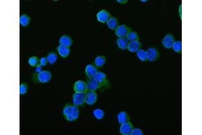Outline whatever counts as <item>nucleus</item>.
Returning <instances> with one entry per match:
<instances>
[{"label":"nucleus","instance_id":"nucleus-3","mask_svg":"<svg viewBox=\"0 0 202 135\" xmlns=\"http://www.w3.org/2000/svg\"><path fill=\"white\" fill-rule=\"evenodd\" d=\"M73 102L75 106H82L85 102L84 93H75L73 96Z\"/></svg>","mask_w":202,"mask_h":135},{"label":"nucleus","instance_id":"nucleus-1","mask_svg":"<svg viewBox=\"0 0 202 135\" xmlns=\"http://www.w3.org/2000/svg\"><path fill=\"white\" fill-rule=\"evenodd\" d=\"M63 113L65 118L68 121H73L78 118L79 116V109L77 106H67L63 109Z\"/></svg>","mask_w":202,"mask_h":135},{"label":"nucleus","instance_id":"nucleus-32","mask_svg":"<svg viewBox=\"0 0 202 135\" xmlns=\"http://www.w3.org/2000/svg\"><path fill=\"white\" fill-rule=\"evenodd\" d=\"M118 2H119V3H121V4H124V3H125V2H127V1H120V0H118L117 1Z\"/></svg>","mask_w":202,"mask_h":135},{"label":"nucleus","instance_id":"nucleus-10","mask_svg":"<svg viewBox=\"0 0 202 135\" xmlns=\"http://www.w3.org/2000/svg\"><path fill=\"white\" fill-rule=\"evenodd\" d=\"M141 47V43L138 40L132 41L128 43L127 48L131 52L138 51Z\"/></svg>","mask_w":202,"mask_h":135},{"label":"nucleus","instance_id":"nucleus-11","mask_svg":"<svg viewBox=\"0 0 202 135\" xmlns=\"http://www.w3.org/2000/svg\"><path fill=\"white\" fill-rule=\"evenodd\" d=\"M110 18V14L106 10H101L97 14V19L102 23L107 22Z\"/></svg>","mask_w":202,"mask_h":135},{"label":"nucleus","instance_id":"nucleus-5","mask_svg":"<svg viewBox=\"0 0 202 135\" xmlns=\"http://www.w3.org/2000/svg\"><path fill=\"white\" fill-rule=\"evenodd\" d=\"M51 79V74L49 71L45 70L38 73V81L42 82V83H45V82H49Z\"/></svg>","mask_w":202,"mask_h":135},{"label":"nucleus","instance_id":"nucleus-4","mask_svg":"<svg viewBox=\"0 0 202 135\" xmlns=\"http://www.w3.org/2000/svg\"><path fill=\"white\" fill-rule=\"evenodd\" d=\"M133 129H134V126L132 124L129 122H126L121 124L120 132L123 135H129L132 133Z\"/></svg>","mask_w":202,"mask_h":135},{"label":"nucleus","instance_id":"nucleus-14","mask_svg":"<svg viewBox=\"0 0 202 135\" xmlns=\"http://www.w3.org/2000/svg\"><path fill=\"white\" fill-rule=\"evenodd\" d=\"M57 50H58L59 54L63 58H66L70 54V49H69V47L63 46V45H59L57 48Z\"/></svg>","mask_w":202,"mask_h":135},{"label":"nucleus","instance_id":"nucleus-24","mask_svg":"<svg viewBox=\"0 0 202 135\" xmlns=\"http://www.w3.org/2000/svg\"><path fill=\"white\" fill-rule=\"evenodd\" d=\"M137 56L141 61H144L147 59L146 51H145V50H144V49H139L138 51H137Z\"/></svg>","mask_w":202,"mask_h":135},{"label":"nucleus","instance_id":"nucleus-22","mask_svg":"<svg viewBox=\"0 0 202 135\" xmlns=\"http://www.w3.org/2000/svg\"><path fill=\"white\" fill-rule=\"evenodd\" d=\"M93 114H94V116H95V118L96 119H98V120H101V119H102L103 118H104V116H105L104 111H103L102 109H95L93 111Z\"/></svg>","mask_w":202,"mask_h":135},{"label":"nucleus","instance_id":"nucleus-29","mask_svg":"<svg viewBox=\"0 0 202 135\" xmlns=\"http://www.w3.org/2000/svg\"><path fill=\"white\" fill-rule=\"evenodd\" d=\"M131 134L132 135H142L143 134V132H142V131L140 129H133Z\"/></svg>","mask_w":202,"mask_h":135},{"label":"nucleus","instance_id":"nucleus-9","mask_svg":"<svg viewBox=\"0 0 202 135\" xmlns=\"http://www.w3.org/2000/svg\"><path fill=\"white\" fill-rule=\"evenodd\" d=\"M100 83L98 82L96 80H95L94 78H90L89 80L88 83L86 84L87 85V89L90 91H95L100 87Z\"/></svg>","mask_w":202,"mask_h":135},{"label":"nucleus","instance_id":"nucleus-16","mask_svg":"<svg viewBox=\"0 0 202 135\" xmlns=\"http://www.w3.org/2000/svg\"><path fill=\"white\" fill-rule=\"evenodd\" d=\"M107 23L108 27L111 30L117 29V28L118 27V21L116 18H114V17L110 18Z\"/></svg>","mask_w":202,"mask_h":135},{"label":"nucleus","instance_id":"nucleus-6","mask_svg":"<svg viewBox=\"0 0 202 135\" xmlns=\"http://www.w3.org/2000/svg\"><path fill=\"white\" fill-rule=\"evenodd\" d=\"M128 33H129V29L125 25H121L116 29L115 34L119 38H125Z\"/></svg>","mask_w":202,"mask_h":135},{"label":"nucleus","instance_id":"nucleus-25","mask_svg":"<svg viewBox=\"0 0 202 135\" xmlns=\"http://www.w3.org/2000/svg\"><path fill=\"white\" fill-rule=\"evenodd\" d=\"M173 48L176 53H180L181 50H182V43L180 41H174Z\"/></svg>","mask_w":202,"mask_h":135},{"label":"nucleus","instance_id":"nucleus-17","mask_svg":"<svg viewBox=\"0 0 202 135\" xmlns=\"http://www.w3.org/2000/svg\"><path fill=\"white\" fill-rule=\"evenodd\" d=\"M117 118L120 124H123L127 122L129 119V115H128L125 111H121L120 113L118 114Z\"/></svg>","mask_w":202,"mask_h":135},{"label":"nucleus","instance_id":"nucleus-8","mask_svg":"<svg viewBox=\"0 0 202 135\" xmlns=\"http://www.w3.org/2000/svg\"><path fill=\"white\" fill-rule=\"evenodd\" d=\"M147 54V59L150 61H154L156 60V59L158 57V52L156 49L155 48H150L146 51Z\"/></svg>","mask_w":202,"mask_h":135},{"label":"nucleus","instance_id":"nucleus-12","mask_svg":"<svg viewBox=\"0 0 202 135\" xmlns=\"http://www.w3.org/2000/svg\"><path fill=\"white\" fill-rule=\"evenodd\" d=\"M74 90L77 93H84L87 90V85L84 81H78L74 84Z\"/></svg>","mask_w":202,"mask_h":135},{"label":"nucleus","instance_id":"nucleus-2","mask_svg":"<svg viewBox=\"0 0 202 135\" xmlns=\"http://www.w3.org/2000/svg\"><path fill=\"white\" fill-rule=\"evenodd\" d=\"M97 100V95L95 91H90L87 92L85 95V102L88 105L95 104Z\"/></svg>","mask_w":202,"mask_h":135},{"label":"nucleus","instance_id":"nucleus-33","mask_svg":"<svg viewBox=\"0 0 202 135\" xmlns=\"http://www.w3.org/2000/svg\"><path fill=\"white\" fill-rule=\"evenodd\" d=\"M142 2H146L147 1H144V0H142Z\"/></svg>","mask_w":202,"mask_h":135},{"label":"nucleus","instance_id":"nucleus-20","mask_svg":"<svg viewBox=\"0 0 202 135\" xmlns=\"http://www.w3.org/2000/svg\"><path fill=\"white\" fill-rule=\"evenodd\" d=\"M20 22L23 26H28L30 22V18L27 15H22L20 17Z\"/></svg>","mask_w":202,"mask_h":135},{"label":"nucleus","instance_id":"nucleus-18","mask_svg":"<svg viewBox=\"0 0 202 135\" xmlns=\"http://www.w3.org/2000/svg\"><path fill=\"white\" fill-rule=\"evenodd\" d=\"M117 43L119 47L121 48V49H123V50H125L127 48L128 41H127V39L119 38V39H117Z\"/></svg>","mask_w":202,"mask_h":135},{"label":"nucleus","instance_id":"nucleus-31","mask_svg":"<svg viewBox=\"0 0 202 135\" xmlns=\"http://www.w3.org/2000/svg\"><path fill=\"white\" fill-rule=\"evenodd\" d=\"M36 72H38V73H40V72H42V66H41V65L36 66Z\"/></svg>","mask_w":202,"mask_h":135},{"label":"nucleus","instance_id":"nucleus-21","mask_svg":"<svg viewBox=\"0 0 202 135\" xmlns=\"http://www.w3.org/2000/svg\"><path fill=\"white\" fill-rule=\"evenodd\" d=\"M105 61H106V59L104 56H98L96 57L95 61V63L96 66L98 67H101L105 64Z\"/></svg>","mask_w":202,"mask_h":135},{"label":"nucleus","instance_id":"nucleus-30","mask_svg":"<svg viewBox=\"0 0 202 135\" xmlns=\"http://www.w3.org/2000/svg\"><path fill=\"white\" fill-rule=\"evenodd\" d=\"M47 59L45 58H42L40 59V65L42 66H45L47 64Z\"/></svg>","mask_w":202,"mask_h":135},{"label":"nucleus","instance_id":"nucleus-28","mask_svg":"<svg viewBox=\"0 0 202 135\" xmlns=\"http://www.w3.org/2000/svg\"><path fill=\"white\" fill-rule=\"evenodd\" d=\"M27 90H28V86L26 84L22 83L20 86V95H24L26 93Z\"/></svg>","mask_w":202,"mask_h":135},{"label":"nucleus","instance_id":"nucleus-27","mask_svg":"<svg viewBox=\"0 0 202 135\" xmlns=\"http://www.w3.org/2000/svg\"><path fill=\"white\" fill-rule=\"evenodd\" d=\"M28 63L31 66H37L38 63V59L35 56L31 57V58H30L28 59Z\"/></svg>","mask_w":202,"mask_h":135},{"label":"nucleus","instance_id":"nucleus-7","mask_svg":"<svg viewBox=\"0 0 202 135\" xmlns=\"http://www.w3.org/2000/svg\"><path fill=\"white\" fill-rule=\"evenodd\" d=\"M174 43V39L173 37V36L172 35H170V34L165 36L162 41L163 46L167 48V49H171V47H173Z\"/></svg>","mask_w":202,"mask_h":135},{"label":"nucleus","instance_id":"nucleus-13","mask_svg":"<svg viewBox=\"0 0 202 135\" xmlns=\"http://www.w3.org/2000/svg\"><path fill=\"white\" fill-rule=\"evenodd\" d=\"M98 72L97 68L95 66L89 64L86 66V74L87 76L90 78H92Z\"/></svg>","mask_w":202,"mask_h":135},{"label":"nucleus","instance_id":"nucleus-26","mask_svg":"<svg viewBox=\"0 0 202 135\" xmlns=\"http://www.w3.org/2000/svg\"><path fill=\"white\" fill-rule=\"evenodd\" d=\"M126 36H127V39L130 41L139 39L138 35H137L136 33H135V32H130V33L127 34Z\"/></svg>","mask_w":202,"mask_h":135},{"label":"nucleus","instance_id":"nucleus-19","mask_svg":"<svg viewBox=\"0 0 202 135\" xmlns=\"http://www.w3.org/2000/svg\"><path fill=\"white\" fill-rule=\"evenodd\" d=\"M94 79L95 80H96L98 82H100V84L103 83V82H105V79H106L107 78V75L105 74V73L103 72H96V74L94 76Z\"/></svg>","mask_w":202,"mask_h":135},{"label":"nucleus","instance_id":"nucleus-15","mask_svg":"<svg viewBox=\"0 0 202 135\" xmlns=\"http://www.w3.org/2000/svg\"><path fill=\"white\" fill-rule=\"evenodd\" d=\"M59 43L61 45H63L65 47H70L72 44V40L70 37H69L68 36H62L59 39Z\"/></svg>","mask_w":202,"mask_h":135},{"label":"nucleus","instance_id":"nucleus-23","mask_svg":"<svg viewBox=\"0 0 202 135\" xmlns=\"http://www.w3.org/2000/svg\"><path fill=\"white\" fill-rule=\"evenodd\" d=\"M57 54H55V53H51L49 55H48L47 56V60H48V62H49L50 64H53L56 62V61L57 60Z\"/></svg>","mask_w":202,"mask_h":135}]
</instances>
